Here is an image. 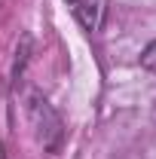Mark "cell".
<instances>
[{"label": "cell", "mask_w": 156, "mask_h": 159, "mask_svg": "<svg viewBox=\"0 0 156 159\" xmlns=\"http://www.w3.org/2000/svg\"><path fill=\"white\" fill-rule=\"evenodd\" d=\"M74 12V19L86 28V31H98L101 28V16H104V0H64Z\"/></svg>", "instance_id": "obj_2"}, {"label": "cell", "mask_w": 156, "mask_h": 159, "mask_svg": "<svg viewBox=\"0 0 156 159\" xmlns=\"http://www.w3.org/2000/svg\"><path fill=\"white\" fill-rule=\"evenodd\" d=\"M141 67H147L150 74H156V40L144 46V52H141Z\"/></svg>", "instance_id": "obj_3"}, {"label": "cell", "mask_w": 156, "mask_h": 159, "mask_svg": "<svg viewBox=\"0 0 156 159\" xmlns=\"http://www.w3.org/2000/svg\"><path fill=\"white\" fill-rule=\"evenodd\" d=\"M28 116H31V125L37 132L43 150L55 153L61 147V138H64V125H61V116L52 110V104L43 98L40 92H31L28 95Z\"/></svg>", "instance_id": "obj_1"}]
</instances>
